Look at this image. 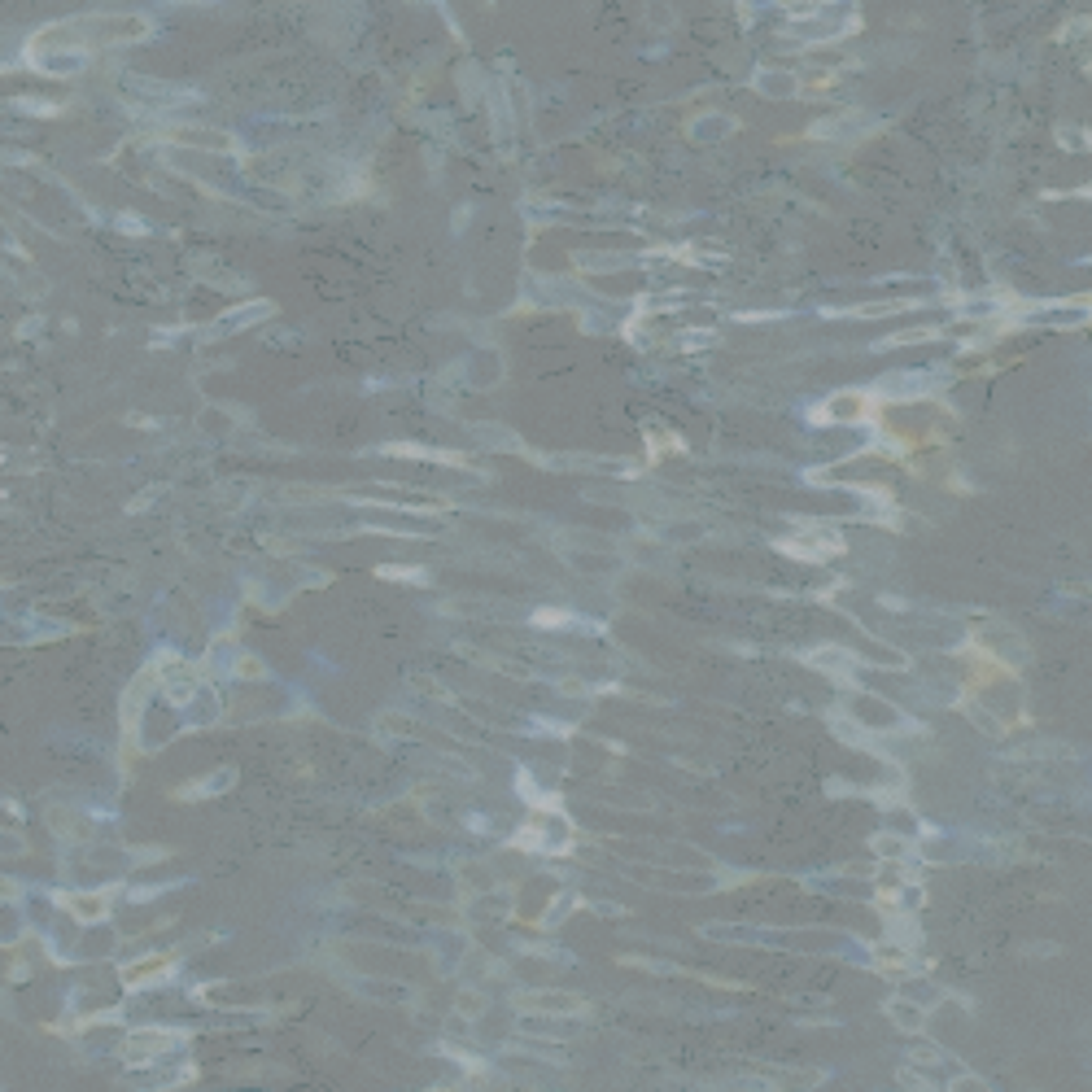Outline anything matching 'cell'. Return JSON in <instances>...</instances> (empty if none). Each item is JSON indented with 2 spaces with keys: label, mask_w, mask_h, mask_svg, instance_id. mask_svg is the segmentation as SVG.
<instances>
[{
  "label": "cell",
  "mask_w": 1092,
  "mask_h": 1092,
  "mask_svg": "<svg viewBox=\"0 0 1092 1092\" xmlns=\"http://www.w3.org/2000/svg\"><path fill=\"white\" fill-rule=\"evenodd\" d=\"M865 416V393H839L826 407H817V420H861Z\"/></svg>",
  "instance_id": "cell-1"
},
{
  "label": "cell",
  "mask_w": 1092,
  "mask_h": 1092,
  "mask_svg": "<svg viewBox=\"0 0 1092 1092\" xmlns=\"http://www.w3.org/2000/svg\"><path fill=\"white\" fill-rule=\"evenodd\" d=\"M905 1005H909V1000H892V1005H887V1014H892L905 1031H918V1027H922V1014H914V1009H905Z\"/></svg>",
  "instance_id": "cell-2"
}]
</instances>
